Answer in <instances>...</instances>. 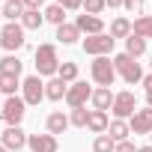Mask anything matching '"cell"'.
Instances as JSON below:
<instances>
[{
	"label": "cell",
	"instance_id": "cell-1",
	"mask_svg": "<svg viewBox=\"0 0 152 152\" xmlns=\"http://www.w3.org/2000/svg\"><path fill=\"white\" fill-rule=\"evenodd\" d=\"M60 72V57H57V48L51 42L39 45L36 48V75L39 78H57Z\"/></svg>",
	"mask_w": 152,
	"mask_h": 152
},
{
	"label": "cell",
	"instance_id": "cell-2",
	"mask_svg": "<svg viewBox=\"0 0 152 152\" xmlns=\"http://www.w3.org/2000/svg\"><path fill=\"white\" fill-rule=\"evenodd\" d=\"M113 69H116V75L125 81V84H143V69H140V63L131 57V54H116L113 57Z\"/></svg>",
	"mask_w": 152,
	"mask_h": 152
},
{
	"label": "cell",
	"instance_id": "cell-3",
	"mask_svg": "<svg viewBox=\"0 0 152 152\" xmlns=\"http://www.w3.org/2000/svg\"><path fill=\"white\" fill-rule=\"evenodd\" d=\"M90 78H93L99 87H113V81H116L113 60H110V57H93V63H90Z\"/></svg>",
	"mask_w": 152,
	"mask_h": 152
},
{
	"label": "cell",
	"instance_id": "cell-4",
	"mask_svg": "<svg viewBox=\"0 0 152 152\" xmlns=\"http://www.w3.org/2000/svg\"><path fill=\"white\" fill-rule=\"evenodd\" d=\"M24 27L18 24V21H9V24H3V30H0V48L3 51H9V54H15L18 48H24Z\"/></svg>",
	"mask_w": 152,
	"mask_h": 152
},
{
	"label": "cell",
	"instance_id": "cell-5",
	"mask_svg": "<svg viewBox=\"0 0 152 152\" xmlns=\"http://www.w3.org/2000/svg\"><path fill=\"white\" fill-rule=\"evenodd\" d=\"M113 119H131L134 113H137V96L131 93V90H122V93H116L113 96Z\"/></svg>",
	"mask_w": 152,
	"mask_h": 152
},
{
	"label": "cell",
	"instance_id": "cell-6",
	"mask_svg": "<svg viewBox=\"0 0 152 152\" xmlns=\"http://www.w3.org/2000/svg\"><path fill=\"white\" fill-rule=\"evenodd\" d=\"M24 113H27V102H24V96H9L6 104H3V110H0V119L9 122V125H21Z\"/></svg>",
	"mask_w": 152,
	"mask_h": 152
},
{
	"label": "cell",
	"instance_id": "cell-7",
	"mask_svg": "<svg viewBox=\"0 0 152 152\" xmlns=\"http://www.w3.org/2000/svg\"><path fill=\"white\" fill-rule=\"evenodd\" d=\"M113 36L110 33H99V36H87L84 39V51L90 54V57H107L110 51H113Z\"/></svg>",
	"mask_w": 152,
	"mask_h": 152
},
{
	"label": "cell",
	"instance_id": "cell-8",
	"mask_svg": "<svg viewBox=\"0 0 152 152\" xmlns=\"http://www.w3.org/2000/svg\"><path fill=\"white\" fill-rule=\"evenodd\" d=\"M93 99V87L87 84V81H75V84H69V93H66V104L75 110V107H84L87 102Z\"/></svg>",
	"mask_w": 152,
	"mask_h": 152
},
{
	"label": "cell",
	"instance_id": "cell-9",
	"mask_svg": "<svg viewBox=\"0 0 152 152\" xmlns=\"http://www.w3.org/2000/svg\"><path fill=\"white\" fill-rule=\"evenodd\" d=\"M27 131L21 128V125H6L3 128V134H0V143H3L9 152H18V149H24L27 146Z\"/></svg>",
	"mask_w": 152,
	"mask_h": 152
},
{
	"label": "cell",
	"instance_id": "cell-10",
	"mask_svg": "<svg viewBox=\"0 0 152 152\" xmlns=\"http://www.w3.org/2000/svg\"><path fill=\"white\" fill-rule=\"evenodd\" d=\"M21 90H24V102L27 104H39L45 99V81L39 78V75H30V78L21 81Z\"/></svg>",
	"mask_w": 152,
	"mask_h": 152
},
{
	"label": "cell",
	"instance_id": "cell-11",
	"mask_svg": "<svg viewBox=\"0 0 152 152\" xmlns=\"http://www.w3.org/2000/svg\"><path fill=\"white\" fill-rule=\"evenodd\" d=\"M128 125H131V134H152V107H137Z\"/></svg>",
	"mask_w": 152,
	"mask_h": 152
},
{
	"label": "cell",
	"instance_id": "cell-12",
	"mask_svg": "<svg viewBox=\"0 0 152 152\" xmlns=\"http://www.w3.org/2000/svg\"><path fill=\"white\" fill-rule=\"evenodd\" d=\"M27 149H30V152H57V149H60V143H57V137H54V134H30Z\"/></svg>",
	"mask_w": 152,
	"mask_h": 152
},
{
	"label": "cell",
	"instance_id": "cell-13",
	"mask_svg": "<svg viewBox=\"0 0 152 152\" xmlns=\"http://www.w3.org/2000/svg\"><path fill=\"white\" fill-rule=\"evenodd\" d=\"M75 24H78V30L81 33H87V36H99V33H104V21L99 18V15H78V21H75Z\"/></svg>",
	"mask_w": 152,
	"mask_h": 152
},
{
	"label": "cell",
	"instance_id": "cell-14",
	"mask_svg": "<svg viewBox=\"0 0 152 152\" xmlns=\"http://www.w3.org/2000/svg\"><path fill=\"white\" fill-rule=\"evenodd\" d=\"M87 128L99 137V134H107V128H110V116L104 113V110H90V119H87Z\"/></svg>",
	"mask_w": 152,
	"mask_h": 152
},
{
	"label": "cell",
	"instance_id": "cell-15",
	"mask_svg": "<svg viewBox=\"0 0 152 152\" xmlns=\"http://www.w3.org/2000/svg\"><path fill=\"white\" fill-rule=\"evenodd\" d=\"M66 93H69V84H66L63 78H51V81L45 84V99H48V102H63Z\"/></svg>",
	"mask_w": 152,
	"mask_h": 152
},
{
	"label": "cell",
	"instance_id": "cell-16",
	"mask_svg": "<svg viewBox=\"0 0 152 152\" xmlns=\"http://www.w3.org/2000/svg\"><path fill=\"white\" fill-rule=\"evenodd\" d=\"M93 110H110L113 107V93H110V87H99V90H93Z\"/></svg>",
	"mask_w": 152,
	"mask_h": 152
},
{
	"label": "cell",
	"instance_id": "cell-17",
	"mask_svg": "<svg viewBox=\"0 0 152 152\" xmlns=\"http://www.w3.org/2000/svg\"><path fill=\"white\" fill-rule=\"evenodd\" d=\"M72 122H69V116L63 113V110H54V113H48V119H45V128H48V134H63L66 128H69Z\"/></svg>",
	"mask_w": 152,
	"mask_h": 152
},
{
	"label": "cell",
	"instance_id": "cell-18",
	"mask_svg": "<svg viewBox=\"0 0 152 152\" xmlns=\"http://www.w3.org/2000/svg\"><path fill=\"white\" fill-rule=\"evenodd\" d=\"M21 69H24V63H21L15 54H6L3 60H0V75H12V78H21Z\"/></svg>",
	"mask_w": 152,
	"mask_h": 152
},
{
	"label": "cell",
	"instance_id": "cell-19",
	"mask_svg": "<svg viewBox=\"0 0 152 152\" xmlns=\"http://www.w3.org/2000/svg\"><path fill=\"white\" fill-rule=\"evenodd\" d=\"M78 39H81L78 24H60V27H57V42H63V45H75Z\"/></svg>",
	"mask_w": 152,
	"mask_h": 152
},
{
	"label": "cell",
	"instance_id": "cell-20",
	"mask_svg": "<svg viewBox=\"0 0 152 152\" xmlns=\"http://www.w3.org/2000/svg\"><path fill=\"white\" fill-rule=\"evenodd\" d=\"M131 33H134V24L128 18H113V24H110V36L113 39H128Z\"/></svg>",
	"mask_w": 152,
	"mask_h": 152
},
{
	"label": "cell",
	"instance_id": "cell-21",
	"mask_svg": "<svg viewBox=\"0 0 152 152\" xmlns=\"http://www.w3.org/2000/svg\"><path fill=\"white\" fill-rule=\"evenodd\" d=\"M107 134H110L116 143H122V140H128V134H131V125H128L125 119H110V128H107Z\"/></svg>",
	"mask_w": 152,
	"mask_h": 152
},
{
	"label": "cell",
	"instance_id": "cell-22",
	"mask_svg": "<svg viewBox=\"0 0 152 152\" xmlns=\"http://www.w3.org/2000/svg\"><path fill=\"white\" fill-rule=\"evenodd\" d=\"M24 0H6L3 3V18H9V21H21L24 18Z\"/></svg>",
	"mask_w": 152,
	"mask_h": 152
},
{
	"label": "cell",
	"instance_id": "cell-23",
	"mask_svg": "<svg viewBox=\"0 0 152 152\" xmlns=\"http://www.w3.org/2000/svg\"><path fill=\"white\" fill-rule=\"evenodd\" d=\"M45 24V12H36V9H27L24 18H21V27L24 30H39Z\"/></svg>",
	"mask_w": 152,
	"mask_h": 152
},
{
	"label": "cell",
	"instance_id": "cell-24",
	"mask_svg": "<svg viewBox=\"0 0 152 152\" xmlns=\"http://www.w3.org/2000/svg\"><path fill=\"white\" fill-rule=\"evenodd\" d=\"M125 54H131L134 60H137V57H143V54H146V39H140V36H134V33H131V36L125 39Z\"/></svg>",
	"mask_w": 152,
	"mask_h": 152
},
{
	"label": "cell",
	"instance_id": "cell-25",
	"mask_svg": "<svg viewBox=\"0 0 152 152\" xmlns=\"http://www.w3.org/2000/svg\"><path fill=\"white\" fill-rule=\"evenodd\" d=\"M134 36L152 39V15H140V18L134 21Z\"/></svg>",
	"mask_w": 152,
	"mask_h": 152
},
{
	"label": "cell",
	"instance_id": "cell-26",
	"mask_svg": "<svg viewBox=\"0 0 152 152\" xmlns=\"http://www.w3.org/2000/svg\"><path fill=\"white\" fill-rule=\"evenodd\" d=\"M45 21H51V24H66V9L60 6V3H51L48 9H45Z\"/></svg>",
	"mask_w": 152,
	"mask_h": 152
},
{
	"label": "cell",
	"instance_id": "cell-27",
	"mask_svg": "<svg viewBox=\"0 0 152 152\" xmlns=\"http://www.w3.org/2000/svg\"><path fill=\"white\" fill-rule=\"evenodd\" d=\"M57 78H63L66 84H75V81H78V63H60Z\"/></svg>",
	"mask_w": 152,
	"mask_h": 152
},
{
	"label": "cell",
	"instance_id": "cell-28",
	"mask_svg": "<svg viewBox=\"0 0 152 152\" xmlns=\"http://www.w3.org/2000/svg\"><path fill=\"white\" fill-rule=\"evenodd\" d=\"M21 87V81L18 78H12V75H0V93H3L6 99L9 96H15V90Z\"/></svg>",
	"mask_w": 152,
	"mask_h": 152
},
{
	"label": "cell",
	"instance_id": "cell-29",
	"mask_svg": "<svg viewBox=\"0 0 152 152\" xmlns=\"http://www.w3.org/2000/svg\"><path fill=\"white\" fill-rule=\"evenodd\" d=\"M113 149H116V140L110 134H99L93 140V152H113Z\"/></svg>",
	"mask_w": 152,
	"mask_h": 152
},
{
	"label": "cell",
	"instance_id": "cell-30",
	"mask_svg": "<svg viewBox=\"0 0 152 152\" xmlns=\"http://www.w3.org/2000/svg\"><path fill=\"white\" fill-rule=\"evenodd\" d=\"M87 119H90V110H87V107H75V110L69 113V122H72L75 128H87Z\"/></svg>",
	"mask_w": 152,
	"mask_h": 152
},
{
	"label": "cell",
	"instance_id": "cell-31",
	"mask_svg": "<svg viewBox=\"0 0 152 152\" xmlns=\"http://www.w3.org/2000/svg\"><path fill=\"white\" fill-rule=\"evenodd\" d=\"M104 9H107L104 0H84V12H87V15H102Z\"/></svg>",
	"mask_w": 152,
	"mask_h": 152
},
{
	"label": "cell",
	"instance_id": "cell-32",
	"mask_svg": "<svg viewBox=\"0 0 152 152\" xmlns=\"http://www.w3.org/2000/svg\"><path fill=\"white\" fill-rule=\"evenodd\" d=\"M54 3H60L66 12H75V9H84V0H54Z\"/></svg>",
	"mask_w": 152,
	"mask_h": 152
},
{
	"label": "cell",
	"instance_id": "cell-33",
	"mask_svg": "<svg viewBox=\"0 0 152 152\" xmlns=\"http://www.w3.org/2000/svg\"><path fill=\"white\" fill-rule=\"evenodd\" d=\"M122 9H128V12H137V15H140V9H143V0H125V3H122Z\"/></svg>",
	"mask_w": 152,
	"mask_h": 152
},
{
	"label": "cell",
	"instance_id": "cell-34",
	"mask_svg": "<svg viewBox=\"0 0 152 152\" xmlns=\"http://www.w3.org/2000/svg\"><path fill=\"white\" fill-rule=\"evenodd\" d=\"M113 152H137V146L131 143V140H122V143H116V149Z\"/></svg>",
	"mask_w": 152,
	"mask_h": 152
},
{
	"label": "cell",
	"instance_id": "cell-35",
	"mask_svg": "<svg viewBox=\"0 0 152 152\" xmlns=\"http://www.w3.org/2000/svg\"><path fill=\"white\" fill-rule=\"evenodd\" d=\"M42 3H45V0H24V9H42Z\"/></svg>",
	"mask_w": 152,
	"mask_h": 152
},
{
	"label": "cell",
	"instance_id": "cell-36",
	"mask_svg": "<svg viewBox=\"0 0 152 152\" xmlns=\"http://www.w3.org/2000/svg\"><path fill=\"white\" fill-rule=\"evenodd\" d=\"M104 3H107V9H119V6L125 3V0H104Z\"/></svg>",
	"mask_w": 152,
	"mask_h": 152
},
{
	"label": "cell",
	"instance_id": "cell-37",
	"mask_svg": "<svg viewBox=\"0 0 152 152\" xmlns=\"http://www.w3.org/2000/svg\"><path fill=\"white\" fill-rule=\"evenodd\" d=\"M143 87H146V93L152 90V72H149V75H143Z\"/></svg>",
	"mask_w": 152,
	"mask_h": 152
},
{
	"label": "cell",
	"instance_id": "cell-38",
	"mask_svg": "<svg viewBox=\"0 0 152 152\" xmlns=\"http://www.w3.org/2000/svg\"><path fill=\"white\" fill-rule=\"evenodd\" d=\"M146 107H152V90L146 93Z\"/></svg>",
	"mask_w": 152,
	"mask_h": 152
},
{
	"label": "cell",
	"instance_id": "cell-39",
	"mask_svg": "<svg viewBox=\"0 0 152 152\" xmlns=\"http://www.w3.org/2000/svg\"><path fill=\"white\" fill-rule=\"evenodd\" d=\"M137 152H152V146H137Z\"/></svg>",
	"mask_w": 152,
	"mask_h": 152
},
{
	"label": "cell",
	"instance_id": "cell-40",
	"mask_svg": "<svg viewBox=\"0 0 152 152\" xmlns=\"http://www.w3.org/2000/svg\"><path fill=\"white\" fill-rule=\"evenodd\" d=\"M0 152H9V149H6V146H3V143H0Z\"/></svg>",
	"mask_w": 152,
	"mask_h": 152
},
{
	"label": "cell",
	"instance_id": "cell-41",
	"mask_svg": "<svg viewBox=\"0 0 152 152\" xmlns=\"http://www.w3.org/2000/svg\"><path fill=\"white\" fill-rule=\"evenodd\" d=\"M0 18H3V3H0Z\"/></svg>",
	"mask_w": 152,
	"mask_h": 152
},
{
	"label": "cell",
	"instance_id": "cell-42",
	"mask_svg": "<svg viewBox=\"0 0 152 152\" xmlns=\"http://www.w3.org/2000/svg\"><path fill=\"white\" fill-rule=\"evenodd\" d=\"M149 146H152V134H149Z\"/></svg>",
	"mask_w": 152,
	"mask_h": 152
},
{
	"label": "cell",
	"instance_id": "cell-43",
	"mask_svg": "<svg viewBox=\"0 0 152 152\" xmlns=\"http://www.w3.org/2000/svg\"><path fill=\"white\" fill-rule=\"evenodd\" d=\"M3 3H6V0H3Z\"/></svg>",
	"mask_w": 152,
	"mask_h": 152
},
{
	"label": "cell",
	"instance_id": "cell-44",
	"mask_svg": "<svg viewBox=\"0 0 152 152\" xmlns=\"http://www.w3.org/2000/svg\"><path fill=\"white\" fill-rule=\"evenodd\" d=\"M149 66H152V63H149Z\"/></svg>",
	"mask_w": 152,
	"mask_h": 152
}]
</instances>
